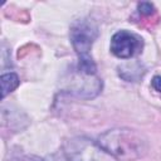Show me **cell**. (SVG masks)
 Segmentation results:
<instances>
[{
    "label": "cell",
    "mask_w": 161,
    "mask_h": 161,
    "mask_svg": "<svg viewBox=\"0 0 161 161\" xmlns=\"http://www.w3.org/2000/svg\"><path fill=\"white\" fill-rule=\"evenodd\" d=\"M98 143L118 161H133L140 158L145 155L147 148L146 141L141 135L128 128L109 130L99 136Z\"/></svg>",
    "instance_id": "obj_1"
},
{
    "label": "cell",
    "mask_w": 161,
    "mask_h": 161,
    "mask_svg": "<svg viewBox=\"0 0 161 161\" xmlns=\"http://www.w3.org/2000/svg\"><path fill=\"white\" fill-rule=\"evenodd\" d=\"M65 153L70 161H118L98 142L86 137H75L67 142Z\"/></svg>",
    "instance_id": "obj_2"
},
{
    "label": "cell",
    "mask_w": 161,
    "mask_h": 161,
    "mask_svg": "<svg viewBox=\"0 0 161 161\" xmlns=\"http://www.w3.org/2000/svg\"><path fill=\"white\" fill-rule=\"evenodd\" d=\"M143 48L142 39L131 31L119 30L111 39V52L113 55L121 59H130L138 53H141Z\"/></svg>",
    "instance_id": "obj_3"
},
{
    "label": "cell",
    "mask_w": 161,
    "mask_h": 161,
    "mask_svg": "<svg viewBox=\"0 0 161 161\" xmlns=\"http://www.w3.org/2000/svg\"><path fill=\"white\" fill-rule=\"evenodd\" d=\"M97 28L88 20L77 21L70 29V42L78 55L89 54L91 47L97 38Z\"/></svg>",
    "instance_id": "obj_4"
},
{
    "label": "cell",
    "mask_w": 161,
    "mask_h": 161,
    "mask_svg": "<svg viewBox=\"0 0 161 161\" xmlns=\"http://www.w3.org/2000/svg\"><path fill=\"white\" fill-rule=\"evenodd\" d=\"M1 96L6 97L10 92H13L19 86V77L15 73H5L1 75Z\"/></svg>",
    "instance_id": "obj_5"
},
{
    "label": "cell",
    "mask_w": 161,
    "mask_h": 161,
    "mask_svg": "<svg viewBox=\"0 0 161 161\" xmlns=\"http://www.w3.org/2000/svg\"><path fill=\"white\" fill-rule=\"evenodd\" d=\"M77 70H79L80 73L88 74V75H94L96 74V64H94V62H93V59L89 54L79 55Z\"/></svg>",
    "instance_id": "obj_6"
},
{
    "label": "cell",
    "mask_w": 161,
    "mask_h": 161,
    "mask_svg": "<svg viewBox=\"0 0 161 161\" xmlns=\"http://www.w3.org/2000/svg\"><path fill=\"white\" fill-rule=\"evenodd\" d=\"M137 10L141 15H145V16H150L155 13V6L151 4V3H147V1H143V3H140L137 5Z\"/></svg>",
    "instance_id": "obj_7"
},
{
    "label": "cell",
    "mask_w": 161,
    "mask_h": 161,
    "mask_svg": "<svg viewBox=\"0 0 161 161\" xmlns=\"http://www.w3.org/2000/svg\"><path fill=\"white\" fill-rule=\"evenodd\" d=\"M151 84L153 89H156L157 92H161V75H155L151 80Z\"/></svg>",
    "instance_id": "obj_8"
}]
</instances>
